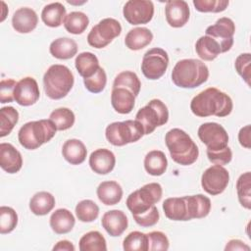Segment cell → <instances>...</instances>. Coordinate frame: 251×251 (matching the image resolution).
<instances>
[{"label":"cell","mask_w":251,"mask_h":251,"mask_svg":"<svg viewBox=\"0 0 251 251\" xmlns=\"http://www.w3.org/2000/svg\"><path fill=\"white\" fill-rule=\"evenodd\" d=\"M233 108L231 98L216 87H208L195 95L190 102L191 112L201 118L228 116Z\"/></svg>","instance_id":"cell-1"},{"label":"cell","mask_w":251,"mask_h":251,"mask_svg":"<svg viewBox=\"0 0 251 251\" xmlns=\"http://www.w3.org/2000/svg\"><path fill=\"white\" fill-rule=\"evenodd\" d=\"M165 142L172 160L176 164L189 166L198 159L199 149L184 130L177 127L170 129L166 133Z\"/></svg>","instance_id":"cell-2"},{"label":"cell","mask_w":251,"mask_h":251,"mask_svg":"<svg viewBox=\"0 0 251 251\" xmlns=\"http://www.w3.org/2000/svg\"><path fill=\"white\" fill-rule=\"evenodd\" d=\"M208 77V67L197 59L179 60L172 71V80L180 88H196L206 82Z\"/></svg>","instance_id":"cell-3"},{"label":"cell","mask_w":251,"mask_h":251,"mask_svg":"<svg viewBox=\"0 0 251 251\" xmlns=\"http://www.w3.org/2000/svg\"><path fill=\"white\" fill-rule=\"evenodd\" d=\"M56 131V126L50 119L31 121L20 128L18 139L24 148L35 150L50 141L55 136Z\"/></svg>","instance_id":"cell-4"},{"label":"cell","mask_w":251,"mask_h":251,"mask_svg":"<svg viewBox=\"0 0 251 251\" xmlns=\"http://www.w3.org/2000/svg\"><path fill=\"white\" fill-rule=\"evenodd\" d=\"M74 82L75 77L71 70L60 64L50 66L43 75L45 94L53 100L66 97L73 88Z\"/></svg>","instance_id":"cell-5"},{"label":"cell","mask_w":251,"mask_h":251,"mask_svg":"<svg viewBox=\"0 0 251 251\" xmlns=\"http://www.w3.org/2000/svg\"><path fill=\"white\" fill-rule=\"evenodd\" d=\"M144 135V129L136 120L114 122L107 126L106 139L114 146H124L138 141Z\"/></svg>","instance_id":"cell-6"},{"label":"cell","mask_w":251,"mask_h":251,"mask_svg":"<svg viewBox=\"0 0 251 251\" xmlns=\"http://www.w3.org/2000/svg\"><path fill=\"white\" fill-rule=\"evenodd\" d=\"M163 195L160 183L150 182L131 192L126 199V207L132 216L141 215L158 203Z\"/></svg>","instance_id":"cell-7"},{"label":"cell","mask_w":251,"mask_h":251,"mask_svg":"<svg viewBox=\"0 0 251 251\" xmlns=\"http://www.w3.org/2000/svg\"><path fill=\"white\" fill-rule=\"evenodd\" d=\"M135 120L144 129V135L152 133L156 127L164 126L169 121V110L160 99H152L146 106L139 109Z\"/></svg>","instance_id":"cell-8"},{"label":"cell","mask_w":251,"mask_h":251,"mask_svg":"<svg viewBox=\"0 0 251 251\" xmlns=\"http://www.w3.org/2000/svg\"><path fill=\"white\" fill-rule=\"evenodd\" d=\"M121 32V24L113 18H106L91 28L87 35V42L91 47L101 49L110 44Z\"/></svg>","instance_id":"cell-9"},{"label":"cell","mask_w":251,"mask_h":251,"mask_svg":"<svg viewBox=\"0 0 251 251\" xmlns=\"http://www.w3.org/2000/svg\"><path fill=\"white\" fill-rule=\"evenodd\" d=\"M169 66L168 53L159 47L149 49L142 58L141 71L144 76L151 80L162 77Z\"/></svg>","instance_id":"cell-10"},{"label":"cell","mask_w":251,"mask_h":251,"mask_svg":"<svg viewBox=\"0 0 251 251\" xmlns=\"http://www.w3.org/2000/svg\"><path fill=\"white\" fill-rule=\"evenodd\" d=\"M199 139L209 151L222 150L227 147L228 134L225 127L218 123H204L197 131Z\"/></svg>","instance_id":"cell-11"},{"label":"cell","mask_w":251,"mask_h":251,"mask_svg":"<svg viewBox=\"0 0 251 251\" xmlns=\"http://www.w3.org/2000/svg\"><path fill=\"white\" fill-rule=\"evenodd\" d=\"M229 182L228 171L220 165H213L206 169L201 176V185L210 195H218L225 191Z\"/></svg>","instance_id":"cell-12"},{"label":"cell","mask_w":251,"mask_h":251,"mask_svg":"<svg viewBox=\"0 0 251 251\" xmlns=\"http://www.w3.org/2000/svg\"><path fill=\"white\" fill-rule=\"evenodd\" d=\"M123 15L132 25L148 24L154 16V4L149 0H129L124 6Z\"/></svg>","instance_id":"cell-13"},{"label":"cell","mask_w":251,"mask_h":251,"mask_svg":"<svg viewBox=\"0 0 251 251\" xmlns=\"http://www.w3.org/2000/svg\"><path fill=\"white\" fill-rule=\"evenodd\" d=\"M235 32V25L233 21L227 17H223L217 22L209 25L205 33L208 36L216 39L222 48V53L229 51L233 45V35Z\"/></svg>","instance_id":"cell-14"},{"label":"cell","mask_w":251,"mask_h":251,"mask_svg":"<svg viewBox=\"0 0 251 251\" xmlns=\"http://www.w3.org/2000/svg\"><path fill=\"white\" fill-rule=\"evenodd\" d=\"M40 96L37 81L31 76H25L17 82L14 90V99L21 106H31Z\"/></svg>","instance_id":"cell-15"},{"label":"cell","mask_w":251,"mask_h":251,"mask_svg":"<svg viewBox=\"0 0 251 251\" xmlns=\"http://www.w3.org/2000/svg\"><path fill=\"white\" fill-rule=\"evenodd\" d=\"M166 21L172 27H181L189 20L190 10L186 1L171 0L167 1L165 7Z\"/></svg>","instance_id":"cell-16"},{"label":"cell","mask_w":251,"mask_h":251,"mask_svg":"<svg viewBox=\"0 0 251 251\" xmlns=\"http://www.w3.org/2000/svg\"><path fill=\"white\" fill-rule=\"evenodd\" d=\"M89 167L98 175H107L111 173L116 165L114 153L106 148H99L93 151L89 156Z\"/></svg>","instance_id":"cell-17"},{"label":"cell","mask_w":251,"mask_h":251,"mask_svg":"<svg viewBox=\"0 0 251 251\" xmlns=\"http://www.w3.org/2000/svg\"><path fill=\"white\" fill-rule=\"evenodd\" d=\"M104 229L113 237L120 236L127 228L128 220L122 210L107 211L101 220Z\"/></svg>","instance_id":"cell-18"},{"label":"cell","mask_w":251,"mask_h":251,"mask_svg":"<svg viewBox=\"0 0 251 251\" xmlns=\"http://www.w3.org/2000/svg\"><path fill=\"white\" fill-rule=\"evenodd\" d=\"M23 166L22 154L11 143L0 144V167L8 174L18 173Z\"/></svg>","instance_id":"cell-19"},{"label":"cell","mask_w":251,"mask_h":251,"mask_svg":"<svg viewBox=\"0 0 251 251\" xmlns=\"http://www.w3.org/2000/svg\"><path fill=\"white\" fill-rule=\"evenodd\" d=\"M38 17L31 8L22 7L18 9L12 18L13 28L20 33L31 32L37 25Z\"/></svg>","instance_id":"cell-20"},{"label":"cell","mask_w":251,"mask_h":251,"mask_svg":"<svg viewBox=\"0 0 251 251\" xmlns=\"http://www.w3.org/2000/svg\"><path fill=\"white\" fill-rule=\"evenodd\" d=\"M163 211L171 221H189L185 196L167 198L163 202Z\"/></svg>","instance_id":"cell-21"},{"label":"cell","mask_w":251,"mask_h":251,"mask_svg":"<svg viewBox=\"0 0 251 251\" xmlns=\"http://www.w3.org/2000/svg\"><path fill=\"white\" fill-rule=\"evenodd\" d=\"M96 194L100 202L106 206H112L122 200L123 188L115 180L102 181L96 189Z\"/></svg>","instance_id":"cell-22"},{"label":"cell","mask_w":251,"mask_h":251,"mask_svg":"<svg viewBox=\"0 0 251 251\" xmlns=\"http://www.w3.org/2000/svg\"><path fill=\"white\" fill-rule=\"evenodd\" d=\"M62 155L71 165H80L86 158L87 150L81 140L72 138L68 139L63 144Z\"/></svg>","instance_id":"cell-23"},{"label":"cell","mask_w":251,"mask_h":251,"mask_svg":"<svg viewBox=\"0 0 251 251\" xmlns=\"http://www.w3.org/2000/svg\"><path fill=\"white\" fill-rule=\"evenodd\" d=\"M135 103V96L126 88L117 87L112 89L111 104L119 114H129Z\"/></svg>","instance_id":"cell-24"},{"label":"cell","mask_w":251,"mask_h":251,"mask_svg":"<svg viewBox=\"0 0 251 251\" xmlns=\"http://www.w3.org/2000/svg\"><path fill=\"white\" fill-rule=\"evenodd\" d=\"M49 220L50 227L57 234H65L70 232L75 224V220L72 212L65 208L57 209L52 213Z\"/></svg>","instance_id":"cell-25"},{"label":"cell","mask_w":251,"mask_h":251,"mask_svg":"<svg viewBox=\"0 0 251 251\" xmlns=\"http://www.w3.org/2000/svg\"><path fill=\"white\" fill-rule=\"evenodd\" d=\"M188 219H201L209 215L211 211V200L203 194L185 196Z\"/></svg>","instance_id":"cell-26"},{"label":"cell","mask_w":251,"mask_h":251,"mask_svg":"<svg viewBox=\"0 0 251 251\" xmlns=\"http://www.w3.org/2000/svg\"><path fill=\"white\" fill-rule=\"evenodd\" d=\"M153 39V33L147 27H134L130 29L126 37V46L133 51L140 50L151 43Z\"/></svg>","instance_id":"cell-27"},{"label":"cell","mask_w":251,"mask_h":251,"mask_svg":"<svg viewBox=\"0 0 251 251\" xmlns=\"http://www.w3.org/2000/svg\"><path fill=\"white\" fill-rule=\"evenodd\" d=\"M50 54L60 60H68L77 53L76 42L69 37H60L53 40L49 46Z\"/></svg>","instance_id":"cell-28"},{"label":"cell","mask_w":251,"mask_h":251,"mask_svg":"<svg viewBox=\"0 0 251 251\" xmlns=\"http://www.w3.org/2000/svg\"><path fill=\"white\" fill-rule=\"evenodd\" d=\"M195 51L200 59L204 61H213L222 53V48L216 39L204 35L196 41Z\"/></svg>","instance_id":"cell-29"},{"label":"cell","mask_w":251,"mask_h":251,"mask_svg":"<svg viewBox=\"0 0 251 251\" xmlns=\"http://www.w3.org/2000/svg\"><path fill=\"white\" fill-rule=\"evenodd\" d=\"M66 16V8L60 2H54L46 5L41 12L42 22L50 27L60 26L64 24Z\"/></svg>","instance_id":"cell-30"},{"label":"cell","mask_w":251,"mask_h":251,"mask_svg":"<svg viewBox=\"0 0 251 251\" xmlns=\"http://www.w3.org/2000/svg\"><path fill=\"white\" fill-rule=\"evenodd\" d=\"M168 168V160L165 153L161 150H152L144 158L145 171L154 176H162Z\"/></svg>","instance_id":"cell-31"},{"label":"cell","mask_w":251,"mask_h":251,"mask_svg":"<svg viewBox=\"0 0 251 251\" xmlns=\"http://www.w3.org/2000/svg\"><path fill=\"white\" fill-rule=\"evenodd\" d=\"M55 207V197L47 191L35 193L29 200V209L36 216H45Z\"/></svg>","instance_id":"cell-32"},{"label":"cell","mask_w":251,"mask_h":251,"mask_svg":"<svg viewBox=\"0 0 251 251\" xmlns=\"http://www.w3.org/2000/svg\"><path fill=\"white\" fill-rule=\"evenodd\" d=\"M75 66L80 76L87 78L92 76L100 68L98 58L91 52H81L75 60Z\"/></svg>","instance_id":"cell-33"},{"label":"cell","mask_w":251,"mask_h":251,"mask_svg":"<svg viewBox=\"0 0 251 251\" xmlns=\"http://www.w3.org/2000/svg\"><path fill=\"white\" fill-rule=\"evenodd\" d=\"M78 247L80 251H106L107 243L101 232L92 230L81 236Z\"/></svg>","instance_id":"cell-34"},{"label":"cell","mask_w":251,"mask_h":251,"mask_svg":"<svg viewBox=\"0 0 251 251\" xmlns=\"http://www.w3.org/2000/svg\"><path fill=\"white\" fill-rule=\"evenodd\" d=\"M88 17L79 11H74L68 14L64 21L66 30L72 34H81L88 26Z\"/></svg>","instance_id":"cell-35"},{"label":"cell","mask_w":251,"mask_h":251,"mask_svg":"<svg viewBox=\"0 0 251 251\" xmlns=\"http://www.w3.org/2000/svg\"><path fill=\"white\" fill-rule=\"evenodd\" d=\"M117 87L126 88L136 97L139 94L141 82L135 73L131 71H124L120 73L114 79L113 88Z\"/></svg>","instance_id":"cell-36"},{"label":"cell","mask_w":251,"mask_h":251,"mask_svg":"<svg viewBox=\"0 0 251 251\" xmlns=\"http://www.w3.org/2000/svg\"><path fill=\"white\" fill-rule=\"evenodd\" d=\"M236 191L239 203L245 209H251V174L243 173L236 181Z\"/></svg>","instance_id":"cell-37"},{"label":"cell","mask_w":251,"mask_h":251,"mask_svg":"<svg viewBox=\"0 0 251 251\" xmlns=\"http://www.w3.org/2000/svg\"><path fill=\"white\" fill-rule=\"evenodd\" d=\"M49 119L56 126L57 130H66L71 128L75 121L74 112L69 108H58L51 112Z\"/></svg>","instance_id":"cell-38"},{"label":"cell","mask_w":251,"mask_h":251,"mask_svg":"<svg viewBox=\"0 0 251 251\" xmlns=\"http://www.w3.org/2000/svg\"><path fill=\"white\" fill-rule=\"evenodd\" d=\"M19 121L18 111L12 107L7 106L0 109V137H4L11 133Z\"/></svg>","instance_id":"cell-39"},{"label":"cell","mask_w":251,"mask_h":251,"mask_svg":"<svg viewBox=\"0 0 251 251\" xmlns=\"http://www.w3.org/2000/svg\"><path fill=\"white\" fill-rule=\"evenodd\" d=\"M75 215L80 222L90 223L98 218L99 207L94 201L90 199H84L76 204Z\"/></svg>","instance_id":"cell-40"},{"label":"cell","mask_w":251,"mask_h":251,"mask_svg":"<svg viewBox=\"0 0 251 251\" xmlns=\"http://www.w3.org/2000/svg\"><path fill=\"white\" fill-rule=\"evenodd\" d=\"M126 251H148V236L141 231L129 232L123 242Z\"/></svg>","instance_id":"cell-41"},{"label":"cell","mask_w":251,"mask_h":251,"mask_svg":"<svg viewBox=\"0 0 251 251\" xmlns=\"http://www.w3.org/2000/svg\"><path fill=\"white\" fill-rule=\"evenodd\" d=\"M18 225V215L16 211L8 206L0 207V233L12 232Z\"/></svg>","instance_id":"cell-42"},{"label":"cell","mask_w":251,"mask_h":251,"mask_svg":"<svg viewBox=\"0 0 251 251\" xmlns=\"http://www.w3.org/2000/svg\"><path fill=\"white\" fill-rule=\"evenodd\" d=\"M85 88L91 93H100L104 90L107 83V75L103 68H99L97 72L90 77L83 78Z\"/></svg>","instance_id":"cell-43"},{"label":"cell","mask_w":251,"mask_h":251,"mask_svg":"<svg viewBox=\"0 0 251 251\" xmlns=\"http://www.w3.org/2000/svg\"><path fill=\"white\" fill-rule=\"evenodd\" d=\"M228 4L227 0H193L195 9L201 13H220L225 11Z\"/></svg>","instance_id":"cell-44"},{"label":"cell","mask_w":251,"mask_h":251,"mask_svg":"<svg viewBox=\"0 0 251 251\" xmlns=\"http://www.w3.org/2000/svg\"><path fill=\"white\" fill-rule=\"evenodd\" d=\"M148 236V250H168L170 246L169 239L167 235L162 231H151L147 233Z\"/></svg>","instance_id":"cell-45"},{"label":"cell","mask_w":251,"mask_h":251,"mask_svg":"<svg viewBox=\"0 0 251 251\" xmlns=\"http://www.w3.org/2000/svg\"><path fill=\"white\" fill-rule=\"evenodd\" d=\"M250 53H242L237 56L234 62V67L237 74L245 80V82L250 85Z\"/></svg>","instance_id":"cell-46"},{"label":"cell","mask_w":251,"mask_h":251,"mask_svg":"<svg viewBox=\"0 0 251 251\" xmlns=\"http://www.w3.org/2000/svg\"><path fill=\"white\" fill-rule=\"evenodd\" d=\"M135 223L139 225L142 227H149L152 226H155L160 219V214L157 209V207L154 205L151 207L147 212L141 214V215H136L132 216Z\"/></svg>","instance_id":"cell-47"},{"label":"cell","mask_w":251,"mask_h":251,"mask_svg":"<svg viewBox=\"0 0 251 251\" xmlns=\"http://www.w3.org/2000/svg\"><path fill=\"white\" fill-rule=\"evenodd\" d=\"M207 157L211 163L214 165L224 166L228 164L232 159L231 149L227 146L222 150L217 151H209L207 150Z\"/></svg>","instance_id":"cell-48"},{"label":"cell","mask_w":251,"mask_h":251,"mask_svg":"<svg viewBox=\"0 0 251 251\" xmlns=\"http://www.w3.org/2000/svg\"><path fill=\"white\" fill-rule=\"evenodd\" d=\"M17 85L16 80L12 78H4L0 82V103H10L14 99V90Z\"/></svg>","instance_id":"cell-49"},{"label":"cell","mask_w":251,"mask_h":251,"mask_svg":"<svg viewBox=\"0 0 251 251\" xmlns=\"http://www.w3.org/2000/svg\"><path fill=\"white\" fill-rule=\"evenodd\" d=\"M238 140L241 146L250 149V125H246L240 128L238 132Z\"/></svg>","instance_id":"cell-50"},{"label":"cell","mask_w":251,"mask_h":251,"mask_svg":"<svg viewBox=\"0 0 251 251\" xmlns=\"http://www.w3.org/2000/svg\"><path fill=\"white\" fill-rule=\"evenodd\" d=\"M225 250H243V251L247 250V251H249L250 247L246 243H244L242 240L231 239L226 243Z\"/></svg>","instance_id":"cell-51"},{"label":"cell","mask_w":251,"mask_h":251,"mask_svg":"<svg viewBox=\"0 0 251 251\" xmlns=\"http://www.w3.org/2000/svg\"><path fill=\"white\" fill-rule=\"evenodd\" d=\"M75 245L69 240H60L53 247V251H75Z\"/></svg>","instance_id":"cell-52"},{"label":"cell","mask_w":251,"mask_h":251,"mask_svg":"<svg viewBox=\"0 0 251 251\" xmlns=\"http://www.w3.org/2000/svg\"><path fill=\"white\" fill-rule=\"evenodd\" d=\"M1 5L3 6V8H2L3 12H2V18H1V22H3V21L5 20V18H6V13H5V11H7L8 9H7V7H6V4H5L3 1L1 2Z\"/></svg>","instance_id":"cell-53"}]
</instances>
